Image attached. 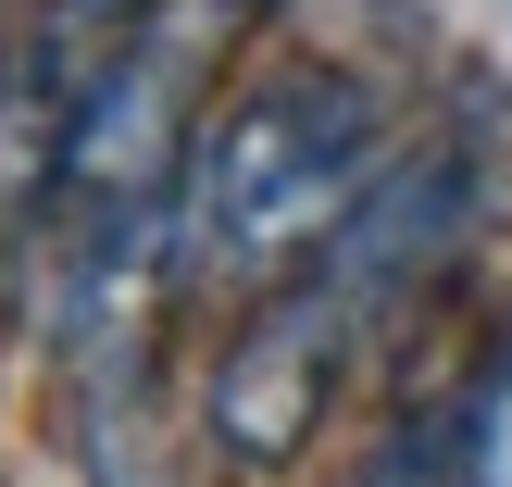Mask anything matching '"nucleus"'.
Returning <instances> with one entry per match:
<instances>
[{
	"mask_svg": "<svg viewBox=\"0 0 512 487\" xmlns=\"http://www.w3.org/2000/svg\"><path fill=\"white\" fill-rule=\"evenodd\" d=\"M475 200H488V150H475L463 125L400 138V163L350 200L338 238L238 313V338L200 375V438H213L225 475H288L300 450L325 438V413H338L350 363L375 350V325L475 238Z\"/></svg>",
	"mask_w": 512,
	"mask_h": 487,
	"instance_id": "1",
	"label": "nucleus"
},
{
	"mask_svg": "<svg viewBox=\"0 0 512 487\" xmlns=\"http://www.w3.org/2000/svg\"><path fill=\"white\" fill-rule=\"evenodd\" d=\"M400 163L388 88L350 63H263L225 100H200L188 175H175V238H188V288H250L300 275L350 225V200Z\"/></svg>",
	"mask_w": 512,
	"mask_h": 487,
	"instance_id": "2",
	"label": "nucleus"
},
{
	"mask_svg": "<svg viewBox=\"0 0 512 487\" xmlns=\"http://www.w3.org/2000/svg\"><path fill=\"white\" fill-rule=\"evenodd\" d=\"M425 450H438V487H512V325H488V350L425 425Z\"/></svg>",
	"mask_w": 512,
	"mask_h": 487,
	"instance_id": "3",
	"label": "nucleus"
},
{
	"mask_svg": "<svg viewBox=\"0 0 512 487\" xmlns=\"http://www.w3.org/2000/svg\"><path fill=\"white\" fill-rule=\"evenodd\" d=\"M150 13H163V0H38V13H25V63H38L50 100L75 113V100L150 38Z\"/></svg>",
	"mask_w": 512,
	"mask_h": 487,
	"instance_id": "4",
	"label": "nucleus"
}]
</instances>
